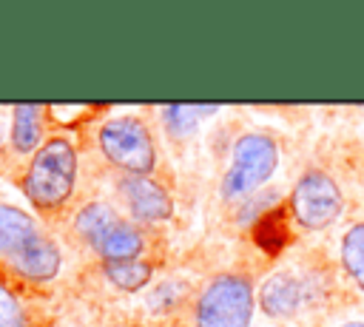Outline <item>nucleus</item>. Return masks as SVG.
Wrapping results in <instances>:
<instances>
[{
	"instance_id": "obj_1",
	"label": "nucleus",
	"mask_w": 364,
	"mask_h": 327,
	"mask_svg": "<svg viewBox=\"0 0 364 327\" xmlns=\"http://www.w3.org/2000/svg\"><path fill=\"white\" fill-rule=\"evenodd\" d=\"M74 182L77 151L65 136H51L34 151L23 176V191L37 210L48 213L68 202V196L74 193Z\"/></svg>"
},
{
	"instance_id": "obj_2",
	"label": "nucleus",
	"mask_w": 364,
	"mask_h": 327,
	"mask_svg": "<svg viewBox=\"0 0 364 327\" xmlns=\"http://www.w3.org/2000/svg\"><path fill=\"white\" fill-rule=\"evenodd\" d=\"M253 318V284L239 273L216 276L196 301V327H250Z\"/></svg>"
},
{
	"instance_id": "obj_3",
	"label": "nucleus",
	"mask_w": 364,
	"mask_h": 327,
	"mask_svg": "<svg viewBox=\"0 0 364 327\" xmlns=\"http://www.w3.org/2000/svg\"><path fill=\"white\" fill-rule=\"evenodd\" d=\"M100 151L114 168L125 171V176H148L156 165L151 131L136 117L108 119L100 128Z\"/></svg>"
},
{
	"instance_id": "obj_4",
	"label": "nucleus",
	"mask_w": 364,
	"mask_h": 327,
	"mask_svg": "<svg viewBox=\"0 0 364 327\" xmlns=\"http://www.w3.org/2000/svg\"><path fill=\"white\" fill-rule=\"evenodd\" d=\"M276 162H279V151L267 134L239 136L233 145L230 171L222 179V196L225 199H242V196L253 193L276 171Z\"/></svg>"
},
{
	"instance_id": "obj_5",
	"label": "nucleus",
	"mask_w": 364,
	"mask_h": 327,
	"mask_svg": "<svg viewBox=\"0 0 364 327\" xmlns=\"http://www.w3.org/2000/svg\"><path fill=\"white\" fill-rule=\"evenodd\" d=\"M290 213L307 230L327 227L341 213L338 185L324 171H307L290 193Z\"/></svg>"
},
{
	"instance_id": "obj_6",
	"label": "nucleus",
	"mask_w": 364,
	"mask_h": 327,
	"mask_svg": "<svg viewBox=\"0 0 364 327\" xmlns=\"http://www.w3.org/2000/svg\"><path fill=\"white\" fill-rule=\"evenodd\" d=\"M119 196L136 222H162L171 216L173 208L168 191L148 176H122Z\"/></svg>"
},
{
	"instance_id": "obj_7",
	"label": "nucleus",
	"mask_w": 364,
	"mask_h": 327,
	"mask_svg": "<svg viewBox=\"0 0 364 327\" xmlns=\"http://www.w3.org/2000/svg\"><path fill=\"white\" fill-rule=\"evenodd\" d=\"M40 236L43 233H40L34 216H28L26 210H20L14 205H0V256L14 259Z\"/></svg>"
},
{
	"instance_id": "obj_8",
	"label": "nucleus",
	"mask_w": 364,
	"mask_h": 327,
	"mask_svg": "<svg viewBox=\"0 0 364 327\" xmlns=\"http://www.w3.org/2000/svg\"><path fill=\"white\" fill-rule=\"evenodd\" d=\"M11 267L23 276V279H31V282H48L57 276L60 270V250L51 239L40 236L34 239L23 253H17L14 259H9Z\"/></svg>"
},
{
	"instance_id": "obj_9",
	"label": "nucleus",
	"mask_w": 364,
	"mask_h": 327,
	"mask_svg": "<svg viewBox=\"0 0 364 327\" xmlns=\"http://www.w3.org/2000/svg\"><path fill=\"white\" fill-rule=\"evenodd\" d=\"M301 299H304L301 282L290 273L270 276L259 290V301H262L264 313H270V316H293L301 307Z\"/></svg>"
},
{
	"instance_id": "obj_10",
	"label": "nucleus",
	"mask_w": 364,
	"mask_h": 327,
	"mask_svg": "<svg viewBox=\"0 0 364 327\" xmlns=\"http://www.w3.org/2000/svg\"><path fill=\"white\" fill-rule=\"evenodd\" d=\"M142 233H139V227L134 225V222H117L97 245H94V250L102 256V262L108 264V262H131V259H139V253H142Z\"/></svg>"
},
{
	"instance_id": "obj_11",
	"label": "nucleus",
	"mask_w": 364,
	"mask_h": 327,
	"mask_svg": "<svg viewBox=\"0 0 364 327\" xmlns=\"http://www.w3.org/2000/svg\"><path fill=\"white\" fill-rule=\"evenodd\" d=\"M11 145L17 154H31L43 139V108L40 105H14L11 111Z\"/></svg>"
},
{
	"instance_id": "obj_12",
	"label": "nucleus",
	"mask_w": 364,
	"mask_h": 327,
	"mask_svg": "<svg viewBox=\"0 0 364 327\" xmlns=\"http://www.w3.org/2000/svg\"><path fill=\"white\" fill-rule=\"evenodd\" d=\"M119 222V216L108 208V205H102V202H91V205H85L80 213H77V219H74V230L94 247L114 225Z\"/></svg>"
},
{
	"instance_id": "obj_13",
	"label": "nucleus",
	"mask_w": 364,
	"mask_h": 327,
	"mask_svg": "<svg viewBox=\"0 0 364 327\" xmlns=\"http://www.w3.org/2000/svg\"><path fill=\"white\" fill-rule=\"evenodd\" d=\"M341 264L347 276L364 290V222L353 225L341 242Z\"/></svg>"
},
{
	"instance_id": "obj_14",
	"label": "nucleus",
	"mask_w": 364,
	"mask_h": 327,
	"mask_svg": "<svg viewBox=\"0 0 364 327\" xmlns=\"http://www.w3.org/2000/svg\"><path fill=\"white\" fill-rule=\"evenodd\" d=\"M105 276L111 284H117L119 290H139L151 282V264L142 259H131V262H108L105 264Z\"/></svg>"
},
{
	"instance_id": "obj_15",
	"label": "nucleus",
	"mask_w": 364,
	"mask_h": 327,
	"mask_svg": "<svg viewBox=\"0 0 364 327\" xmlns=\"http://www.w3.org/2000/svg\"><path fill=\"white\" fill-rule=\"evenodd\" d=\"M287 239V230H284V222L279 219V210L267 213L259 225H256V242L267 250V253H276Z\"/></svg>"
},
{
	"instance_id": "obj_16",
	"label": "nucleus",
	"mask_w": 364,
	"mask_h": 327,
	"mask_svg": "<svg viewBox=\"0 0 364 327\" xmlns=\"http://www.w3.org/2000/svg\"><path fill=\"white\" fill-rule=\"evenodd\" d=\"M162 114H165V122H168V128L173 134H188L193 128V122H196V117H193L196 105H165Z\"/></svg>"
},
{
	"instance_id": "obj_17",
	"label": "nucleus",
	"mask_w": 364,
	"mask_h": 327,
	"mask_svg": "<svg viewBox=\"0 0 364 327\" xmlns=\"http://www.w3.org/2000/svg\"><path fill=\"white\" fill-rule=\"evenodd\" d=\"M23 307L11 290L0 284V327H23Z\"/></svg>"
},
{
	"instance_id": "obj_18",
	"label": "nucleus",
	"mask_w": 364,
	"mask_h": 327,
	"mask_svg": "<svg viewBox=\"0 0 364 327\" xmlns=\"http://www.w3.org/2000/svg\"><path fill=\"white\" fill-rule=\"evenodd\" d=\"M341 327H364V321H347V324H341Z\"/></svg>"
}]
</instances>
